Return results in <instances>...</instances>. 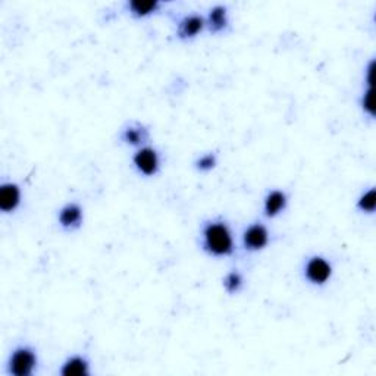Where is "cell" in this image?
I'll list each match as a JSON object with an SVG mask.
<instances>
[{"label": "cell", "mask_w": 376, "mask_h": 376, "mask_svg": "<svg viewBox=\"0 0 376 376\" xmlns=\"http://www.w3.org/2000/svg\"><path fill=\"white\" fill-rule=\"evenodd\" d=\"M230 27V14L224 5L213 6L206 17V28L212 34H222Z\"/></svg>", "instance_id": "8fae6325"}, {"label": "cell", "mask_w": 376, "mask_h": 376, "mask_svg": "<svg viewBox=\"0 0 376 376\" xmlns=\"http://www.w3.org/2000/svg\"><path fill=\"white\" fill-rule=\"evenodd\" d=\"M84 222V210L75 201L66 203L58 213V224L63 231H77Z\"/></svg>", "instance_id": "ba28073f"}, {"label": "cell", "mask_w": 376, "mask_h": 376, "mask_svg": "<svg viewBox=\"0 0 376 376\" xmlns=\"http://www.w3.org/2000/svg\"><path fill=\"white\" fill-rule=\"evenodd\" d=\"M132 165L137 172L146 178H152L161 170V155L150 146H144L137 149L132 155Z\"/></svg>", "instance_id": "277c9868"}, {"label": "cell", "mask_w": 376, "mask_h": 376, "mask_svg": "<svg viewBox=\"0 0 376 376\" xmlns=\"http://www.w3.org/2000/svg\"><path fill=\"white\" fill-rule=\"evenodd\" d=\"M59 373L62 376H87L90 375V362L84 356H71L63 362Z\"/></svg>", "instance_id": "4fadbf2b"}, {"label": "cell", "mask_w": 376, "mask_h": 376, "mask_svg": "<svg viewBox=\"0 0 376 376\" xmlns=\"http://www.w3.org/2000/svg\"><path fill=\"white\" fill-rule=\"evenodd\" d=\"M218 165V156L215 153H204L199 156L195 162V168L201 174H208Z\"/></svg>", "instance_id": "2e32d148"}, {"label": "cell", "mask_w": 376, "mask_h": 376, "mask_svg": "<svg viewBox=\"0 0 376 376\" xmlns=\"http://www.w3.org/2000/svg\"><path fill=\"white\" fill-rule=\"evenodd\" d=\"M39 364L37 351L30 346L17 347L8 359L6 372L12 376H31Z\"/></svg>", "instance_id": "7a4b0ae2"}, {"label": "cell", "mask_w": 376, "mask_h": 376, "mask_svg": "<svg viewBox=\"0 0 376 376\" xmlns=\"http://www.w3.org/2000/svg\"><path fill=\"white\" fill-rule=\"evenodd\" d=\"M270 234L268 226L261 222H255L248 225L243 232V247L246 252L256 253L261 252L269 246Z\"/></svg>", "instance_id": "5b68a950"}, {"label": "cell", "mask_w": 376, "mask_h": 376, "mask_svg": "<svg viewBox=\"0 0 376 376\" xmlns=\"http://www.w3.org/2000/svg\"><path fill=\"white\" fill-rule=\"evenodd\" d=\"M356 208L362 212V213H368V215H373L375 209H376V190L372 187L368 191H364L363 195L357 199Z\"/></svg>", "instance_id": "9a60e30c"}, {"label": "cell", "mask_w": 376, "mask_h": 376, "mask_svg": "<svg viewBox=\"0 0 376 376\" xmlns=\"http://www.w3.org/2000/svg\"><path fill=\"white\" fill-rule=\"evenodd\" d=\"M119 140L130 147H135V149H140L144 147L150 140V131L146 125L140 122H132L125 125L119 134Z\"/></svg>", "instance_id": "9c48e42d"}, {"label": "cell", "mask_w": 376, "mask_h": 376, "mask_svg": "<svg viewBox=\"0 0 376 376\" xmlns=\"http://www.w3.org/2000/svg\"><path fill=\"white\" fill-rule=\"evenodd\" d=\"M360 106L363 112L369 115L370 118H375V99H373V87H368L360 99Z\"/></svg>", "instance_id": "e0dca14e"}, {"label": "cell", "mask_w": 376, "mask_h": 376, "mask_svg": "<svg viewBox=\"0 0 376 376\" xmlns=\"http://www.w3.org/2000/svg\"><path fill=\"white\" fill-rule=\"evenodd\" d=\"M222 286L228 294H238L244 287V278L238 270L228 272L222 279Z\"/></svg>", "instance_id": "5bb4252c"}, {"label": "cell", "mask_w": 376, "mask_h": 376, "mask_svg": "<svg viewBox=\"0 0 376 376\" xmlns=\"http://www.w3.org/2000/svg\"><path fill=\"white\" fill-rule=\"evenodd\" d=\"M288 206V196L282 190H270L264 199V215L269 219L277 218Z\"/></svg>", "instance_id": "30bf717a"}, {"label": "cell", "mask_w": 376, "mask_h": 376, "mask_svg": "<svg viewBox=\"0 0 376 376\" xmlns=\"http://www.w3.org/2000/svg\"><path fill=\"white\" fill-rule=\"evenodd\" d=\"M22 203V190L17 182H2L0 184V212L3 215H12Z\"/></svg>", "instance_id": "52a82bcc"}, {"label": "cell", "mask_w": 376, "mask_h": 376, "mask_svg": "<svg viewBox=\"0 0 376 376\" xmlns=\"http://www.w3.org/2000/svg\"><path fill=\"white\" fill-rule=\"evenodd\" d=\"M128 14L135 19H143L157 14L162 8V3L157 0H150V2H141V0H130L127 2Z\"/></svg>", "instance_id": "7c38bea8"}, {"label": "cell", "mask_w": 376, "mask_h": 376, "mask_svg": "<svg viewBox=\"0 0 376 376\" xmlns=\"http://www.w3.org/2000/svg\"><path fill=\"white\" fill-rule=\"evenodd\" d=\"M204 30H206V17L200 14H188L178 21L177 39L181 41H191L197 39Z\"/></svg>", "instance_id": "8992f818"}, {"label": "cell", "mask_w": 376, "mask_h": 376, "mask_svg": "<svg viewBox=\"0 0 376 376\" xmlns=\"http://www.w3.org/2000/svg\"><path fill=\"white\" fill-rule=\"evenodd\" d=\"M334 273V268L326 257L315 255L306 260L303 266L304 279L315 287H324L331 281Z\"/></svg>", "instance_id": "3957f363"}, {"label": "cell", "mask_w": 376, "mask_h": 376, "mask_svg": "<svg viewBox=\"0 0 376 376\" xmlns=\"http://www.w3.org/2000/svg\"><path fill=\"white\" fill-rule=\"evenodd\" d=\"M373 74H375V61H370L366 70V83L368 87H373Z\"/></svg>", "instance_id": "ac0fdd59"}, {"label": "cell", "mask_w": 376, "mask_h": 376, "mask_svg": "<svg viewBox=\"0 0 376 376\" xmlns=\"http://www.w3.org/2000/svg\"><path fill=\"white\" fill-rule=\"evenodd\" d=\"M200 240L203 252L212 257H230L235 253L232 230L224 219L204 222L201 226Z\"/></svg>", "instance_id": "6da1fadb"}]
</instances>
